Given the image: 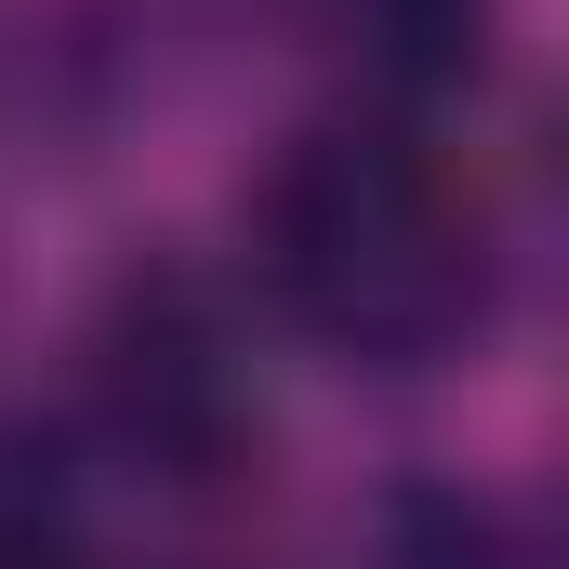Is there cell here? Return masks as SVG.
<instances>
[{
    "label": "cell",
    "mask_w": 569,
    "mask_h": 569,
    "mask_svg": "<svg viewBox=\"0 0 569 569\" xmlns=\"http://www.w3.org/2000/svg\"><path fill=\"white\" fill-rule=\"evenodd\" d=\"M107 411L159 477H226L239 437H252V385H239V345L226 318L186 279H146L107 331Z\"/></svg>",
    "instance_id": "cell-2"
},
{
    "label": "cell",
    "mask_w": 569,
    "mask_h": 569,
    "mask_svg": "<svg viewBox=\"0 0 569 569\" xmlns=\"http://www.w3.org/2000/svg\"><path fill=\"white\" fill-rule=\"evenodd\" d=\"M252 266L331 358L425 371L490 318V212L477 186L398 120H331L266 172Z\"/></svg>",
    "instance_id": "cell-1"
},
{
    "label": "cell",
    "mask_w": 569,
    "mask_h": 569,
    "mask_svg": "<svg viewBox=\"0 0 569 569\" xmlns=\"http://www.w3.org/2000/svg\"><path fill=\"white\" fill-rule=\"evenodd\" d=\"M358 13H371V53L411 67V80H450L490 27V0H358Z\"/></svg>",
    "instance_id": "cell-3"
},
{
    "label": "cell",
    "mask_w": 569,
    "mask_h": 569,
    "mask_svg": "<svg viewBox=\"0 0 569 569\" xmlns=\"http://www.w3.org/2000/svg\"><path fill=\"white\" fill-rule=\"evenodd\" d=\"M0 569H80V517H67V490H53L40 463H13V450H0Z\"/></svg>",
    "instance_id": "cell-4"
}]
</instances>
